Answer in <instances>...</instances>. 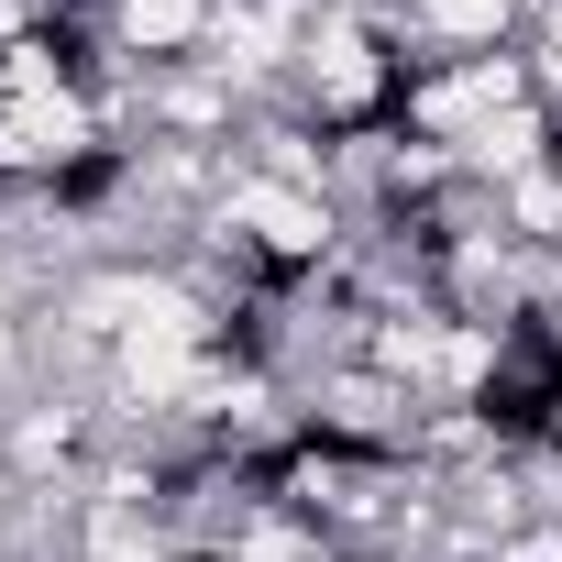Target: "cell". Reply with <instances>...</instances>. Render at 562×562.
Listing matches in <instances>:
<instances>
[{
    "label": "cell",
    "mask_w": 562,
    "mask_h": 562,
    "mask_svg": "<svg viewBox=\"0 0 562 562\" xmlns=\"http://www.w3.org/2000/svg\"><path fill=\"white\" fill-rule=\"evenodd\" d=\"M210 45H221V0H122V12H111V56H122V78L210 67Z\"/></svg>",
    "instance_id": "obj_2"
},
{
    "label": "cell",
    "mask_w": 562,
    "mask_h": 562,
    "mask_svg": "<svg viewBox=\"0 0 562 562\" xmlns=\"http://www.w3.org/2000/svg\"><path fill=\"white\" fill-rule=\"evenodd\" d=\"M45 12H56V23H100V34H111V12H122V0H45Z\"/></svg>",
    "instance_id": "obj_3"
},
{
    "label": "cell",
    "mask_w": 562,
    "mask_h": 562,
    "mask_svg": "<svg viewBox=\"0 0 562 562\" xmlns=\"http://www.w3.org/2000/svg\"><path fill=\"white\" fill-rule=\"evenodd\" d=\"M408 56H518L540 34V0H386Z\"/></svg>",
    "instance_id": "obj_1"
}]
</instances>
